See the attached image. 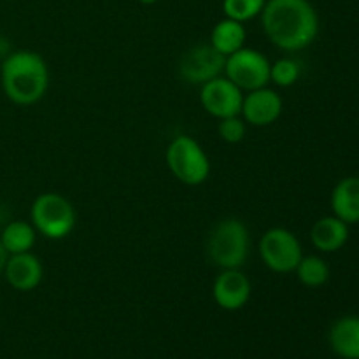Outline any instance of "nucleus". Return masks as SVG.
<instances>
[{
  "label": "nucleus",
  "mask_w": 359,
  "mask_h": 359,
  "mask_svg": "<svg viewBox=\"0 0 359 359\" xmlns=\"http://www.w3.org/2000/svg\"><path fill=\"white\" fill-rule=\"evenodd\" d=\"M259 16L269 41L283 51H302L318 39L319 16L311 0H266Z\"/></svg>",
  "instance_id": "nucleus-1"
},
{
  "label": "nucleus",
  "mask_w": 359,
  "mask_h": 359,
  "mask_svg": "<svg viewBox=\"0 0 359 359\" xmlns=\"http://www.w3.org/2000/svg\"><path fill=\"white\" fill-rule=\"evenodd\" d=\"M4 95L16 105H34L49 88V69L39 53L21 49L9 53L0 67Z\"/></svg>",
  "instance_id": "nucleus-2"
},
{
  "label": "nucleus",
  "mask_w": 359,
  "mask_h": 359,
  "mask_svg": "<svg viewBox=\"0 0 359 359\" xmlns=\"http://www.w3.org/2000/svg\"><path fill=\"white\" fill-rule=\"evenodd\" d=\"M207 255L221 270L242 269L249 256V231L241 219L226 217L212 228Z\"/></svg>",
  "instance_id": "nucleus-3"
},
{
  "label": "nucleus",
  "mask_w": 359,
  "mask_h": 359,
  "mask_svg": "<svg viewBox=\"0 0 359 359\" xmlns=\"http://www.w3.org/2000/svg\"><path fill=\"white\" fill-rule=\"evenodd\" d=\"M30 219L42 237L62 241L76 226V209L60 193H42L32 203Z\"/></svg>",
  "instance_id": "nucleus-4"
},
{
  "label": "nucleus",
  "mask_w": 359,
  "mask_h": 359,
  "mask_svg": "<svg viewBox=\"0 0 359 359\" xmlns=\"http://www.w3.org/2000/svg\"><path fill=\"white\" fill-rule=\"evenodd\" d=\"M168 168L179 182L200 186L209 179L210 160L203 147L189 135H177L165 153Z\"/></svg>",
  "instance_id": "nucleus-5"
},
{
  "label": "nucleus",
  "mask_w": 359,
  "mask_h": 359,
  "mask_svg": "<svg viewBox=\"0 0 359 359\" xmlns=\"http://www.w3.org/2000/svg\"><path fill=\"white\" fill-rule=\"evenodd\" d=\"M259 256L266 269L276 273L294 272L304 258L302 244L297 235L287 228H270L259 241Z\"/></svg>",
  "instance_id": "nucleus-6"
},
{
  "label": "nucleus",
  "mask_w": 359,
  "mask_h": 359,
  "mask_svg": "<svg viewBox=\"0 0 359 359\" xmlns=\"http://www.w3.org/2000/svg\"><path fill=\"white\" fill-rule=\"evenodd\" d=\"M224 77L242 91L265 88L270 83V62L263 53L252 48H242L224 60Z\"/></svg>",
  "instance_id": "nucleus-7"
},
{
  "label": "nucleus",
  "mask_w": 359,
  "mask_h": 359,
  "mask_svg": "<svg viewBox=\"0 0 359 359\" xmlns=\"http://www.w3.org/2000/svg\"><path fill=\"white\" fill-rule=\"evenodd\" d=\"M224 56L210 44L193 46L179 60V74L189 84H205L224 72Z\"/></svg>",
  "instance_id": "nucleus-8"
},
{
  "label": "nucleus",
  "mask_w": 359,
  "mask_h": 359,
  "mask_svg": "<svg viewBox=\"0 0 359 359\" xmlns=\"http://www.w3.org/2000/svg\"><path fill=\"white\" fill-rule=\"evenodd\" d=\"M242 100H244V91L224 76L207 81L200 88V104L203 111L217 119L241 116Z\"/></svg>",
  "instance_id": "nucleus-9"
},
{
  "label": "nucleus",
  "mask_w": 359,
  "mask_h": 359,
  "mask_svg": "<svg viewBox=\"0 0 359 359\" xmlns=\"http://www.w3.org/2000/svg\"><path fill=\"white\" fill-rule=\"evenodd\" d=\"M252 286L249 277L241 269L221 270L212 284L214 302L224 311H241L251 300Z\"/></svg>",
  "instance_id": "nucleus-10"
},
{
  "label": "nucleus",
  "mask_w": 359,
  "mask_h": 359,
  "mask_svg": "<svg viewBox=\"0 0 359 359\" xmlns=\"http://www.w3.org/2000/svg\"><path fill=\"white\" fill-rule=\"evenodd\" d=\"M283 109L280 95L265 86L248 91V95H244L241 116L251 126H269L280 118Z\"/></svg>",
  "instance_id": "nucleus-11"
},
{
  "label": "nucleus",
  "mask_w": 359,
  "mask_h": 359,
  "mask_svg": "<svg viewBox=\"0 0 359 359\" xmlns=\"http://www.w3.org/2000/svg\"><path fill=\"white\" fill-rule=\"evenodd\" d=\"M4 277L13 290L28 293L42 283L44 269H42L41 259L32 255L30 251L21 252V255H11L7 259L6 270H4Z\"/></svg>",
  "instance_id": "nucleus-12"
},
{
  "label": "nucleus",
  "mask_w": 359,
  "mask_h": 359,
  "mask_svg": "<svg viewBox=\"0 0 359 359\" xmlns=\"http://www.w3.org/2000/svg\"><path fill=\"white\" fill-rule=\"evenodd\" d=\"M311 241L321 252H337L349 241V224L337 216L321 217L311 230Z\"/></svg>",
  "instance_id": "nucleus-13"
},
{
  "label": "nucleus",
  "mask_w": 359,
  "mask_h": 359,
  "mask_svg": "<svg viewBox=\"0 0 359 359\" xmlns=\"http://www.w3.org/2000/svg\"><path fill=\"white\" fill-rule=\"evenodd\" d=\"M333 216L347 224L359 223V177L342 179L332 191Z\"/></svg>",
  "instance_id": "nucleus-14"
},
{
  "label": "nucleus",
  "mask_w": 359,
  "mask_h": 359,
  "mask_svg": "<svg viewBox=\"0 0 359 359\" xmlns=\"http://www.w3.org/2000/svg\"><path fill=\"white\" fill-rule=\"evenodd\" d=\"M330 346L337 356L359 359V316H347L332 326Z\"/></svg>",
  "instance_id": "nucleus-15"
},
{
  "label": "nucleus",
  "mask_w": 359,
  "mask_h": 359,
  "mask_svg": "<svg viewBox=\"0 0 359 359\" xmlns=\"http://www.w3.org/2000/svg\"><path fill=\"white\" fill-rule=\"evenodd\" d=\"M245 37L248 34H245L244 23L224 18L214 25L212 32H210V46L226 58L244 48Z\"/></svg>",
  "instance_id": "nucleus-16"
},
{
  "label": "nucleus",
  "mask_w": 359,
  "mask_h": 359,
  "mask_svg": "<svg viewBox=\"0 0 359 359\" xmlns=\"http://www.w3.org/2000/svg\"><path fill=\"white\" fill-rule=\"evenodd\" d=\"M37 241V230L34 224L27 221H11L0 233V242L11 255H21V252L32 251Z\"/></svg>",
  "instance_id": "nucleus-17"
},
{
  "label": "nucleus",
  "mask_w": 359,
  "mask_h": 359,
  "mask_svg": "<svg viewBox=\"0 0 359 359\" xmlns=\"http://www.w3.org/2000/svg\"><path fill=\"white\" fill-rule=\"evenodd\" d=\"M298 280L307 287H321L330 279V266L319 256H304L294 269Z\"/></svg>",
  "instance_id": "nucleus-18"
},
{
  "label": "nucleus",
  "mask_w": 359,
  "mask_h": 359,
  "mask_svg": "<svg viewBox=\"0 0 359 359\" xmlns=\"http://www.w3.org/2000/svg\"><path fill=\"white\" fill-rule=\"evenodd\" d=\"M265 4L266 0H223V13L224 18L245 23L259 16Z\"/></svg>",
  "instance_id": "nucleus-19"
},
{
  "label": "nucleus",
  "mask_w": 359,
  "mask_h": 359,
  "mask_svg": "<svg viewBox=\"0 0 359 359\" xmlns=\"http://www.w3.org/2000/svg\"><path fill=\"white\" fill-rule=\"evenodd\" d=\"M300 76L302 67L294 58H279L277 62L270 63V83L277 84L279 88L293 86Z\"/></svg>",
  "instance_id": "nucleus-20"
},
{
  "label": "nucleus",
  "mask_w": 359,
  "mask_h": 359,
  "mask_svg": "<svg viewBox=\"0 0 359 359\" xmlns=\"http://www.w3.org/2000/svg\"><path fill=\"white\" fill-rule=\"evenodd\" d=\"M219 137L228 144H238L244 140L248 132V123L241 116H230V118L219 119Z\"/></svg>",
  "instance_id": "nucleus-21"
},
{
  "label": "nucleus",
  "mask_w": 359,
  "mask_h": 359,
  "mask_svg": "<svg viewBox=\"0 0 359 359\" xmlns=\"http://www.w3.org/2000/svg\"><path fill=\"white\" fill-rule=\"evenodd\" d=\"M7 259H9V252L6 251V248L0 242V276H4V270H6Z\"/></svg>",
  "instance_id": "nucleus-22"
},
{
  "label": "nucleus",
  "mask_w": 359,
  "mask_h": 359,
  "mask_svg": "<svg viewBox=\"0 0 359 359\" xmlns=\"http://www.w3.org/2000/svg\"><path fill=\"white\" fill-rule=\"evenodd\" d=\"M140 4H144V6H153V4H156L158 0H139Z\"/></svg>",
  "instance_id": "nucleus-23"
}]
</instances>
